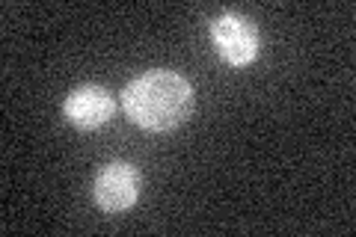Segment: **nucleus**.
Returning <instances> with one entry per match:
<instances>
[{
  "label": "nucleus",
  "instance_id": "nucleus-3",
  "mask_svg": "<svg viewBox=\"0 0 356 237\" xmlns=\"http://www.w3.org/2000/svg\"><path fill=\"white\" fill-rule=\"evenodd\" d=\"M143 190V175L140 169L128 161H113L98 169L92 181V199L95 205L107 213H122L137 205Z\"/></svg>",
  "mask_w": 356,
  "mask_h": 237
},
{
  "label": "nucleus",
  "instance_id": "nucleus-1",
  "mask_svg": "<svg viewBox=\"0 0 356 237\" xmlns=\"http://www.w3.org/2000/svg\"><path fill=\"white\" fill-rule=\"evenodd\" d=\"M122 107H125L134 125H140L143 131L163 133L191 119L196 107V95L184 74L170 69H154V72H143L131 83H125Z\"/></svg>",
  "mask_w": 356,
  "mask_h": 237
},
{
  "label": "nucleus",
  "instance_id": "nucleus-2",
  "mask_svg": "<svg viewBox=\"0 0 356 237\" xmlns=\"http://www.w3.org/2000/svg\"><path fill=\"white\" fill-rule=\"evenodd\" d=\"M208 33H211V44L217 48L220 60H226L229 65H235V69H243V65L259 60V48H261L259 27H255L247 15L220 13L211 21Z\"/></svg>",
  "mask_w": 356,
  "mask_h": 237
},
{
  "label": "nucleus",
  "instance_id": "nucleus-4",
  "mask_svg": "<svg viewBox=\"0 0 356 237\" xmlns=\"http://www.w3.org/2000/svg\"><path fill=\"white\" fill-rule=\"evenodd\" d=\"M113 110H116L113 95H110L104 86H95V83L74 86L63 101V119L81 131L102 128L104 122H110Z\"/></svg>",
  "mask_w": 356,
  "mask_h": 237
}]
</instances>
